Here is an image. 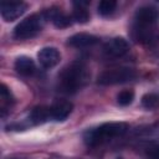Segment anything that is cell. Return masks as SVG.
Segmentation results:
<instances>
[{"mask_svg":"<svg viewBox=\"0 0 159 159\" xmlns=\"http://www.w3.org/2000/svg\"><path fill=\"white\" fill-rule=\"evenodd\" d=\"M89 81V71L82 62L68 65L58 76V87L65 93H76Z\"/></svg>","mask_w":159,"mask_h":159,"instance_id":"1","label":"cell"},{"mask_svg":"<svg viewBox=\"0 0 159 159\" xmlns=\"http://www.w3.org/2000/svg\"><path fill=\"white\" fill-rule=\"evenodd\" d=\"M127 129H128V125L124 122L103 123L96 128L88 129L83 135V140L88 147L101 145L117 137H122L127 132Z\"/></svg>","mask_w":159,"mask_h":159,"instance_id":"2","label":"cell"},{"mask_svg":"<svg viewBox=\"0 0 159 159\" xmlns=\"http://www.w3.org/2000/svg\"><path fill=\"white\" fill-rule=\"evenodd\" d=\"M133 37L137 42L148 48L159 47V26L153 21H138L133 24Z\"/></svg>","mask_w":159,"mask_h":159,"instance_id":"3","label":"cell"},{"mask_svg":"<svg viewBox=\"0 0 159 159\" xmlns=\"http://www.w3.org/2000/svg\"><path fill=\"white\" fill-rule=\"evenodd\" d=\"M46 20H47V17H46L45 12L34 14V15L26 17L25 20H22L15 27L14 36L17 40H26V39L34 37L35 35H37L43 29Z\"/></svg>","mask_w":159,"mask_h":159,"instance_id":"4","label":"cell"},{"mask_svg":"<svg viewBox=\"0 0 159 159\" xmlns=\"http://www.w3.org/2000/svg\"><path fill=\"white\" fill-rule=\"evenodd\" d=\"M137 77V71L132 67H114L103 71L98 78L97 83L101 86H111V84H118V83H124L128 81H132Z\"/></svg>","mask_w":159,"mask_h":159,"instance_id":"5","label":"cell"},{"mask_svg":"<svg viewBox=\"0 0 159 159\" xmlns=\"http://www.w3.org/2000/svg\"><path fill=\"white\" fill-rule=\"evenodd\" d=\"M129 51V45L123 37H113L103 46V55L107 58H119Z\"/></svg>","mask_w":159,"mask_h":159,"instance_id":"6","label":"cell"},{"mask_svg":"<svg viewBox=\"0 0 159 159\" xmlns=\"http://www.w3.org/2000/svg\"><path fill=\"white\" fill-rule=\"evenodd\" d=\"M27 5L22 1H1L0 4V12L5 21H14L20 17Z\"/></svg>","mask_w":159,"mask_h":159,"instance_id":"7","label":"cell"},{"mask_svg":"<svg viewBox=\"0 0 159 159\" xmlns=\"http://www.w3.org/2000/svg\"><path fill=\"white\" fill-rule=\"evenodd\" d=\"M37 57H39L40 65L43 68H52L60 62L61 53L55 47H43L39 51Z\"/></svg>","mask_w":159,"mask_h":159,"instance_id":"8","label":"cell"},{"mask_svg":"<svg viewBox=\"0 0 159 159\" xmlns=\"http://www.w3.org/2000/svg\"><path fill=\"white\" fill-rule=\"evenodd\" d=\"M72 103L65 99H57L52 106H50L51 119L56 122L65 120L72 112Z\"/></svg>","mask_w":159,"mask_h":159,"instance_id":"9","label":"cell"},{"mask_svg":"<svg viewBox=\"0 0 159 159\" xmlns=\"http://www.w3.org/2000/svg\"><path fill=\"white\" fill-rule=\"evenodd\" d=\"M98 37L89 35V34H76L73 36H71L68 39V45H71L72 47L76 48H87V47H92L98 42Z\"/></svg>","mask_w":159,"mask_h":159,"instance_id":"10","label":"cell"},{"mask_svg":"<svg viewBox=\"0 0 159 159\" xmlns=\"http://www.w3.org/2000/svg\"><path fill=\"white\" fill-rule=\"evenodd\" d=\"M45 15L47 17V20H51L53 22L55 26L57 27H67L71 25V19L65 15L60 9H56V7H52V9H48L45 11Z\"/></svg>","mask_w":159,"mask_h":159,"instance_id":"11","label":"cell"},{"mask_svg":"<svg viewBox=\"0 0 159 159\" xmlns=\"http://www.w3.org/2000/svg\"><path fill=\"white\" fill-rule=\"evenodd\" d=\"M15 70L17 73H20L22 76H31L35 73L36 67H35V62L30 57L20 56L15 61Z\"/></svg>","mask_w":159,"mask_h":159,"instance_id":"12","label":"cell"},{"mask_svg":"<svg viewBox=\"0 0 159 159\" xmlns=\"http://www.w3.org/2000/svg\"><path fill=\"white\" fill-rule=\"evenodd\" d=\"M29 119H30V122L34 123V124H42V123L50 120V119H51L50 107L40 106V107L34 108V109L30 112Z\"/></svg>","mask_w":159,"mask_h":159,"instance_id":"13","label":"cell"},{"mask_svg":"<svg viewBox=\"0 0 159 159\" xmlns=\"http://www.w3.org/2000/svg\"><path fill=\"white\" fill-rule=\"evenodd\" d=\"M159 19V11L153 6H142L137 10L134 20L138 21H153L158 22Z\"/></svg>","mask_w":159,"mask_h":159,"instance_id":"14","label":"cell"},{"mask_svg":"<svg viewBox=\"0 0 159 159\" xmlns=\"http://www.w3.org/2000/svg\"><path fill=\"white\" fill-rule=\"evenodd\" d=\"M0 98H1V116L5 117L6 111L10 109V107L14 103V97L9 88L5 84H1V91H0Z\"/></svg>","mask_w":159,"mask_h":159,"instance_id":"15","label":"cell"},{"mask_svg":"<svg viewBox=\"0 0 159 159\" xmlns=\"http://www.w3.org/2000/svg\"><path fill=\"white\" fill-rule=\"evenodd\" d=\"M86 4L87 2H81V1L80 2H75V10H73V15L72 16L77 22L83 24V22H87L88 19H89V14L84 7Z\"/></svg>","mask_w":159,"mask_h":159,"instance_id":"16","label":"cell"},{"mask_svg":"<svg viewBox=\"0 0 159 159\" xmlns=\"http://www.w3.org/2000/svg\"><path fill=\"white\" fill-rule=\"evenodd\" d=\"M142 104L147 109H155L159 107V93H147L142 98Z\"/></svg>","mask_w":159,"mask_h":159,"instance_id":"17","label":"cell"},{"mask_svg":"<svg viewBox=\"0 0 159 159\" xmlns=\"http://www.w3.org/2000/svg\"><path fill=\"white\" fill-rule=\"evenodd\" d=\"M117 7V2L113 0H102L98 4V12L102 16H109L114 12Z\"/></svg>","mask_w":159,"mask_h":159,"instance_id":"18","label":"cell"},{"mask_svg":"<svg viewBox=\"0 0 159 159\" xmlns=\"http://www.w3.org/2000/svg\"><path fill=\"white\" fill-rule=\"evenodd\" d=\"M133 99H134V92L132 89H124L119 92V94L117 96V102L120 106H128L133 102Z\"/></svg>","mask_w":159,"mask_h":159,"instance_id":"19","label":"cell"},{"mask_svg":"<svg viewBox=\"0 0 159 159\" xmlns=\"http://www.w3.org/2000/svg\"><path fill=\"white\" fill-rule=\"evenodd\" d=\"M147 155L149 159H159V143H153L147 147Z\"/></svg>","mask_w":159,"mask_h":159,"instance_id":"20","label":"cell"}]
</instances>
